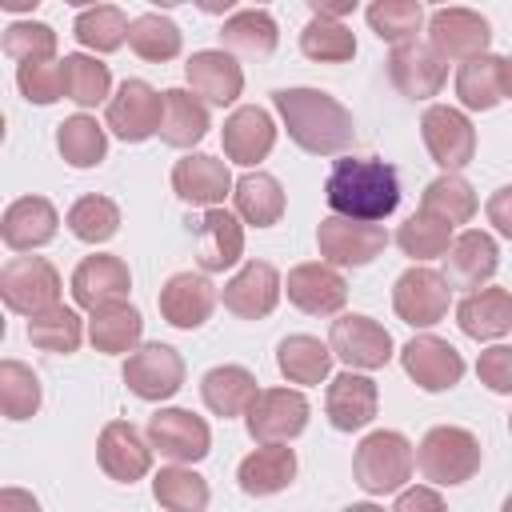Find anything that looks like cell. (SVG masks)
Listing matches in <instances>:
<instances>
[{"label":"cell","instance_id":"1","mask_svg":"<svg viewBox=\"0 0 512 512\" xmlns=\"http://www.w3.org/2000/svg\"><path fill=\"white\" fill-rule=\"evenodd\" d=\"M324 200L332 216L380 224L400 204V172L380 156H340L328 168Z\"/></svg>","mask_w":512,"mask_h":512},{"label":"cell","instance_id":"2","mask_svg":"<svg viewBox=\"0 0 512 512\" xmlns=\"http://www.w3.org/2000/svg\"><path fill=\"white\" fill-rule=\"evenodd\" d=\"M272 104L280 112V124L288 128V140L308 156H336L356 140V120L332 92L276 88Z\"/></svg>","mask_w":512,"mask_h":512},{"label":"cell","instance_id":"3","mask_svg":"<svg viewBox=\"0 0 512 512\" xmlns=\"http://www.w3.org/2000/svg\"><path fill=\"white\" fill-rule=\"evenodd\" d=\"M416 468V448L404 432L396 428H376L368 432L356 452H352V476L368 496H388L400 492L412 480Z\"/></svg>","mask_w":512,"mask_h":512},{"label":"cell","instance_id":"4","mask_svg":"<svg viewBox=\"0 0 512 512\" xmlns=\"http://www.w3.org/2000/svg\"><path fill=\"white\" fill-rule=\"evenodd\" d=\"M480 440L460 424H436L416 448V468L432 488H456L480 472Z\"/></svg>","mask_w":512,"mask_h":512},{"label":"cell","instance_id":"5","mask_svg":"<svg viewBox=\"0 0 512 512\" xmlns=\"http://www.w3.org/2000/svg\"><path fill=\"white\" fill-rule=\"evenodd\" d=\"M0 300L16 316H40L60 304V272L44 256H12L0 268Z\"/></svg>","mask_w":512,"mask_h":512},{"label":"cell","instance_id":"6","mask_svg":"<svg viewBox=\"0 0 512 512\" xmlns=\"http://www.w3.org/2000/svg\"><path fill=\"white\" fill-rule=\"evenodd\" d=\"M164 120V92H156L148 80H124L112 100L104 104V128L124 144H144L148 136H160Z\"/></svg>","mask_w":512,"mask_h":512},{"label":"cell","instance_id":"7","mask_svg":"<svg viewBox=\"0 0 512 512\" xmlns=\"http://www.w3.org/2000/svg\"><path fill=\"white\" fill-rule=\"evenodd\" d=\"M308 416L312 404L300 388H260L244 412V424L256 444H288L308 428Z\"/></svg>","mask_w":512,"mask_h":512},{"label":"cell","instance_id":"8","mask_svg":"<svg viewBox=\"0 0 512 512\" xmlns=\"http://www.w3.org/2000/svg\"><path fill=\"white\" fill-rule=\"evenodd\" d=\"M328 348L336 360H344L352 372H376L392 360V336L380 320L364 312H344L328 328Z\"/></svg>","mask_w":512,"mask_h":512},{"label":"cell","instance_id":"9","mask_svg":"<svg viewBox=\"0 0 512 512\" xmlns=\"http://www.w3.org/2000/svg\"><path fill=\"white\" fill-rule=\"evenodd\" d=\"M448 304H452V288H448L444 272L424 268V264H412L408 272L396 276L392 308H396V316L408 328H432V324H440L448 316Z\"/></svg>","mask_w":512,"mask_h":512},{"label":"cell","instance_id":"10","mask_svg":"<svg viewBox=\"0 0 512 512\" xmlns=\"http://www.w3.org/2000/svg\"><path fill=\"white\" fill-rule=\"evenodd\" d=\"M148 444L172 464H200L212 452L208 420L188 408H156L148 416Z\"/></svg>","mask_w":512,"mask_h":512},{"label":"cell","instance_id":"11","mask_svg":"<svg viewBox=\"0 0 512 512\" xmlns=\"http://www.w3.org/2000/svg\"><path fill=\"white\" fill-rule=\"evenodd\" d=\"M488 44H492V24L472 8L452 4V8H436L428 16V48L444 64L448 60H460V64L476 60L488 52Z\"/></svg>","mask_w":512,"mask_h":512},{"label":"cell","instance_id":"12","mask_svg":"<svg viewBox=\"0 0 512 512\" xmlns=\"http://www.w3.org/2000/svg\"><path fill=\"white\" fill-rule=\"evenodd\" d=\"M420 136L428 156L444 168V172H460L472 164L476 156V128L468 120V112L448 108V104H428L420 116Z\"/></svg>","mask_w":512,"mask_h":512},{"label":"cell","instance_id":"13","mask_svg":"<svg viewBox=\"0 0 512 512\" xmlns=\"http://www.w3.org/2000/svg\"><path fill=\"white\" fill-rule=\"evenodd\" d=\"M124 384H128L132 396H140L148 404H160V400H168L184 388V360L172 344H160V340L140 344L124 360Z\"/></svg>","mask_w":512,"mask_h":512},{"label":"cell","instance_id":"14","mask_svg":"<svg viewBox=\"0 0 512 512\" xmlns=\"http://www.w3.org/2000/svg\"><path fill=\"white\" fill-rule=\"evenodd\" d=\"M388 244V232L380 224L364 220H344V216H324L316 228V248L324 264L332 268H364L372 264Z\"/></svg>","mask_w":512,"mask_h":512},{"label":"cell","instance_id":"15","mask_svg":"<svg viewBox=\"0 0 512 512\" xmlns=\"http://www.w3.org/2000/svg\"><path fill=\"white\" fill-rule=\"evenodd\" d=\"M400 364H404L408 380H412L420 392H448V388H456L460 376H464V356H460L448 340H440V336H432V332L412 336V340L400 348Z\"/></svg>","mask_w":512,"mask_h":512},{"label":"cell","instance_id":"16","mask_svg":"<svg viewBox=\"0 0 512 512\" xmlns=\"http://www.w3.org/2000/svg\"><path fill=\"white\" fill-rule=\"evenodd\" d=\"M128 292H132V272L112 252L84 256L72 268V300L84 312H96V308H108V304H124Z\"/></svg>","mask_w":512,"mask_h":512},{"label":"cell","instance_id":"17","mask_svg":"<svg viewBox=\"0 0 512 512\" xmlns=\"http://www.w3.org/2000/svg\"><path fill=\"white\" fill-rule=\"evenodd\" d=\"M236 180L228 172V160L208 152H188L172 164V192L192 208H224V196H232Z\"/></svg>","mask_w":512,"mask_h":512},{"label":"cell","instance_id":"18","mask_svg":"<svg viewBox=\"0 0 512 512\" xmlns=\"http://www.w3.org/2000/svg\"><path fill=\"white\" fill-rule=\"evenodd\" d=\"M96 464L108 480L116 484H136L148 476L152 468V444H144V436L136 432V424L128 420H108L96 436Z\"/></svg>","mask_w":512,"mask_h":512},{"label":"cell","instance_id":"19","mask_svg":"<svg viewBox=\"0 0 512 512\" xmlns=\"http://www.w3.org/2000/svg\"><path fill=\"white\" fill-rule=\"evenodd\" d=\"M284 292L308 316H336L348 300V284H344L340 268H332L324 260H304V264L288 268Z\"/></svg>","mask_w":512,"mask_h":512},{"label":"cell","instance_id":"20","mask_svg":"<svg viewBox=\"0 0 512 512\" xmlns=\"http://www.w3.org/2000/svg\"><path fill=\"white\" fill-rule=\"evenodd\" d=\"M216 300H220V292H216V284H212L204 272H172V276L160 284V296H156L160 316H164L172 328H184V332L200 328V324L212 316Z\"/></svg>","mask_w":512,"mask_h":512},{"label":"cell","instance_id":"21","mask_svg":"<svg viewBox=\"0 0 512 512\" xmlns=\"http://www.w3.org/2000/svg\"><path fill=\"white\" fill-rule=\"evenodd\" d=\"M496 268H500V248L480 228L460 232L452 240L448 256H444V280H448V288H460V292L488 288V280L496 276Z\"/></svg>","mask_w":512,"mask_h":512},{"label":"cell","instance_id":"22","mask_svg":"<svg viewBox=\"0 0 512 512\" xmlns=\"http://www.w3.org/2000/svg\"><path fill=\"white\" fill-rule=\"evenodd\" d=\"M280 292H284V280L280 272L268 264V260H248L220 292L224 308L240 320H264L272 316V308L280 304Z\"/></svg>","mask_w":512,"mask_h":512},{"label":"cell","instance_id":"23","mask_svg":"<svg viewBox=\"0 0 512 512\" xmlns=\"http://www.w3.org/2000/svg\"><path fill=\"white\" fill-rule=\"evenodd\" d=\"M376 408H380V392H376V380L364 376V372H352L344 368L340 376H332L328 392H324V412H328V424L336 432H360L376 420Z\"/></svg>","mask_w":512,"mask_h":512},{"label":"cell","instance_id":"24","mask_svg":"<svg viewBox=\"0 0 512 512\" xmlns=\"http://www.w3.org/2000/svg\"><path fill=\"white\" fill-rule=\"evenodd\" d=\"M388 80L408 100H432L448 80V64L428 44L412 40L388 52Z\"/></svg>","mask_w":512,"mask_h":512},{"label":"cell","instance_id":"25","mask_svg":"<svg viewBox=\"0 0 512 512\" xmlns=\"http://www.w3.org/2000/svg\"><path fill=\"white\" fill-rule=\"evenodd\" d=\"M184 76H188V88L204 104H216V108L236 104L240 92H244V72L232 60V52H224V48H200V52H192L188 64H184Z\"/></svg>","mask_w":512,"mask_h":512},{"label":"cell","instance_id":"26","mask_svg":"<svg viewBox=\"0 0 512 512\" xmlns=\"http://www.w3.org/2000/svg\"><path fill=\"white\" fill-rule=\"evenodd\" d=\"M56 228H60V212L48 196H20L0 216V240L12 252H32V248L52 244Z\"/></svg>","mask_w":512,"mask_h":512},{"label":"cell","instance_id":"27","mask_svg":"<svg viewBox=\"0 0 512 512\" xmlns=\"http://www.w3.org/2000/svg\"><path fill=\"white\" fill-rule=\"evenodd\" d=\"M220 144H224V160H232L240 168H256L276 148V124H272V116L264 108L244 104L224 120Z\"/></svg>","mask_w":512,"mask_h":512},{"label":"cell","instance_id":"28","mask_svg":"<svg viewBox=\"0 0 512 512\" xmlns=\"http://www.w3.org/2000/svg\"><path fill=\"white\" fill-rule=\"evenodd\" d=\"M244 256V224L228 208H208L196 220V260L204 272H224Z\"/></svg>","mask_w":512,"mask_h":512},{"label":"cell","instance_id":"29","mask_svg":"<svg viewBox=\"0 0 512 512\" xmlns=\"http://www.w3.org/2000/svg\"><path fill=\"white\" fill-rule=\"evenodd\" d=\"M292 480H296V452L288 444H260L236 468V484L244 496H276Z\"/></svg>","mask_w":512,"mask_h":512},{"label":"cell","instance_id":"30","mask_svg":"<svg viewBox=\"0 0 512 512\" xmlns=\"http://www.w3.org/2000/svg\"><path fill=\"white\" fill-rule=\"evenodd\" d=\"M456 324L468 340H500L512 332V292L508 288H480L456 304Z\"/></svg>","mask_w":512,"mask_h":512},{"label":"cell","instance_id":"31","mask_svg":"<svg viewBox=\"0 0 512 512\" xmlns=\"http://www.w3.org/2000/svg\"><path fill=\"white\" fill-rule=\"evenodd\" d=\"M212 116L208 104L192 88H164V120H160V140L168 148H192L208 136Z\"/></svg>","mask_w":512,"mask_h":512},{"label":"cell","instance_id":"32","mask_svg":"<svg viewBox=\"0 0 512 512\" xmlns=\"http://www.w3.org/2000/svg\"><path fill=\"white\" fill-rule=\"evenodd\" d=\"M256 392H260V388H256V376H252L244 364H216V368H208L204 380H200V396H204L208 412H216V416H224V420L244 416V412L252 408Z\"/></svg>","mask_w":512,"mask_h":512},{"label":"cell","instance_id":"33","mask_svg":"<svg viewBox=\"0 0 512 512\" xmlns=\"http://www.w3.org/2000/svg\"><path fill=\"white\" fill-rule=\"evenodd\" d=\"M140 336H144V316L128 300L88 312V340H92L96 352H108V356L136 352L140 348Z\"/></svg>","mask_w":512,"mask_h":512},{"label":"cell","instance_id":"34","mask_svg":"<svg viewBox=\"0 0 512 512\" xmlns=\"http://www.w3.org/2000/svg\"><path fill=\"white\" fill-rule=\"evenodd\" d=\"M332 348L324 344V340H316V336H308V332H292V336H284L280 344H276V368H280V376L288 380V384H320V380H328V372H332Z\"/></svg>","mask_w":512,"mask_h":512},{"label":"cell","instance_id":"35","mask_svg":"<svg viewBox=\"0 0 512 512\" xmlns=\"http://www.w3.org/2000/svg\"><path fill=\"white\" fill-rule=\"evenodd\" d=\"M232 204H236V216L252 228H272L280 224L284 216V188L272 172H244L232 188Z\"/></svg>","mask_w":512,"mask_h":512},{"label":"cell","instance_id":"36","mask_svg":"<svg viewBox=\"0 0 512 512\" xmlns=\"http://www.w3.org/2000/svg\"><path fill=\"white\" fill-rule=\"evenodd\" d=\"M220 44L224 52H240V56H272L280 44L276 16L268 8H240L220 24Z\"/></svg>","mask_w":512,"mask_h":512},{"label":"cell","instance_id":"37","mask_svg":"<svg viewBox=\"0 0 512 512\" xmlns=\"http://www.w3.org/2000/svg\"><path fill=\"white\" fill-rule=\"evenodd\" d=\"M56 152L72 168H96L108 156V132L104 124H96V116L76 112L64 124H56Z\"/></svg>","mask_w":512,"mask_h":512},{"label":"cell","instance_id":"38","mask_svg":"<svg viewBox=\"0 0 512 512\" xmlns=\"http://www.w3.org/2000/svg\"><path fill=\"white\" fill-rule=\"evenodd\" d=\"M152 496L164 512H204L212 492L192 464H168L152 476Z\"/></svg>","mask_w":512,"mask_h":512},{"label":"cell","instance_id":"39","mask_svg":"<svg viewBox=\"0 0 512 512\" xmlns=\"http://www.w3.org/2000/svg\"><path fill=\"white\" fill-rule=\"evenodd\" d=\"M128 28H132V20H128L116 4H92V8H80L76 20H72V36H76V44L88 48V52H100V56L124 48Z\"/></svg>","mask_w":512,"mask_h":512},{"label":"cell","instance_id":"40","mask_svg":"<svg viewBox=\"0 0 512 512\" xmlns=\"http://www.w3.org/2000/svg\"><path fill=\"white\" fill-rule=\"evenodd\" d=\"M60 68H64V100H72L80 108H96V104H108L112 100V72L96 56L68 52L60 60Z\"/></svg>","mask_w":512,"mask_h":512},{"label":"cell","instance_id":"41","mask_svg":"<svg viewBox=\"0 0 512 512\" xmlns=\"http://www.w3.org/2000/svg\"><path fill=\"white\" fill-rule=\"evenodd\" d=\"M456 100L464 112H492L504 92H500V56L484 52L476 60H464L456 68Z\"/></svg>","mask_w":512,"mask_h":512},{"label":"cell","instance_id":"42","mask_svg":"<svg viewBox=\"0 0 512 512\" xmlns=\"http://www.w3.org/2000/svg\"><path fill=\"white\" fill-rule=\"evenodd\" d=\"M420 212L444 220L448 228L468 224V220L476 216V188H472L460 172H444V176H436V180L424 188V196H420Z\"/></svg>","mask_w":512,"mask_h":512},{"label":"cell","instance_id":"43","mask_svg":"<svg viewBox=\"0 0 512 512\" xmlns=\"http://www.w3.org/2000/svg\"><path fill=\"white\" fill-rule=\"evenodd\" d=\"M128 48L140 60H148V64H168V60L180 56L184 32L168 16H160V12H140L132 20V28H128Z\"/></svg>","mask_w":512,"mask_h":512},{"label":"cell","instance_id":"44","mask_svg":"<svg viewBox=\"0 0 512 512\" xmlns=\"http://www.w3.org/2000/svg\"><path fill=\"white\" fill-rule=\"evenodd\" d=\"M364 16H368V28L392 48L412 44L416 32L424 28V4L420 0H372L364 8Z\"/></svg>","mask_w":512,"mask_h":512},{"label":"cell","instance_id":"45","mask_svg":"<svg viewBox=\"0 0 512 512\" xmlns=\"http://www.w3.org/2000/svg\"><path fill=\"white\" fill-rule=\"evenodd\" d=\"M300 52L316 64H348L356 56V36L344 20H328V16H312L300 32Z\"/></svg>","mask_w":512,"mask_h":512},{"label":"cell","instance_id":"46","mask_svg":"<svg viewBox=\"0 0 512 512\" xmlns=\"http://www.w3.org/2000/svg\"><path fill=\"white\" fill-rule=\"evenodd\" d=\"M452 228L444 224V220H436V216H428V212H412L400 228H396V244H400V252L404 256H412L416 264H424V260H444L448 256V248H452Z\"/></svg>","mask_w":512,"mask_h":512},{"label":"cell","instance_id":"47","mask_svg":"<svg viewBox=\"0 0 512 512\" xmlns=\"http://www.w3.org/2000/svg\"><path fill=\"white\" fill-rule=\"evenodd\" d=\"M28 340H32V348H40V352L68 356V352L80 348V340H84V324H80L76 308L56 304V308H48V312H40V316L28 320Z\"/></svg>","mask_w":512,"mask_h":512},{"label":"cell","instance_id":"48","mask_svg":"<svg viewBox=\"0 0 512 512\" xmlns=\"http://www.w3.org/2000/svg\"><path fill=\"white\" fill-rule=\"evenodd\" d=\"M44 404L40 376L20 360H0V408L8 420H32Z\"/></svg>","mask_w":512,"mask_h":512},{"label":"cell","instance_id":"49","mask_svg":"<svg viewBox=\"0 0 512 512\" xmlns=\"http://www.w3.org/2000/svg\"><path fill=\"white\" fill-rule=\"evenodd\" d=\"M64 224H68V232H72L76 240H84V244H104V240H112V236L120 232V208H116V200L92 192V196H80V200L68 208Z\"/></svg>","mask_w":512,"mask_h":512},{"label":"cell","instance_id":"50","mask_svg":"<svg viewBox=\"0 0 512 512\" xmlns=\"http://www.w3.org/2000/svg\"><path fill=\"white\" fill-rule=\"evenodd\" d=\"M4 56L16 64L56 60V28L44 20H12L4 28Z\"/></svg>","mask_w":512,"mask_h":512},{"label":"cell","instance_id":"51","mask_svg":"<svg viewBox=\"0 0 512 512\" xmlns=\"http://www.w3.org/2000/svg\"><path fill=\"white\" fill-rule=\"evenodd\" d=\"M16 88L28 104H56L64 96V68L60 60H32V64H16Z\"/></svg>","mask_w":512,"mask_h":512},{"label":"cell","instance_id":"52","mask_svg":"<svg viewBox=\"0 0 512 512\" xmlns=\"http://www.w3.org/2000/svg\"><path fill=\"white\" fill-rule=\"evenodd\" d=\"M476 376L496 396H512V344H492L476 360Z\"/></svg>","mask_w":512,"mask_h":512},{"label":"cell","instance_id":"53","mask_svg":"<svg viewBox=\"0 0 512 512\" xmlns=\"http://www.w3.org/2000/svg\"><path fill=\"white\" fill-rule=\"evenodd\" d=\"M388 512H448V504L432 484H412L396 492V504Z\"/></svg>","mask_w":512,"mask_h":512},{"label":"cell","instance_id":"54","mask_svg":"<svg viewBox=\"0 0 512 512\" xmlns=\"http://www.w3.org/2000/svg\"><path fill=\"white\" fill-rule=\"evenodd\" d=\"M484 212H488V224H492L500 236H508V240H512V184L496 188V192L488 196Z\"/></svg>","mask_w":512,"mask_h":512},{"label":"cell","instance_id":"55","mask_svg":"<svg viewBox=\"0 0 512 512\" xmlns=\"http://www.w3.org/2000/svg\"><path fill=\"white\" fill-rule=\"evenodd\" d=\"M0 512H40V500L24 488H0Z\"/></svg>","mask_w":512,"mask_h":512},{"label":"cell","instance_id":"56","mask_svg":"<svg viewBox=\"0 0 512 512\" xmlns=\"http://www.w3.org/2000/svg\"><path fill=\"white\" fill-rule=\"evenodd\" d=\"M312 16H328V20H340L348 12H356V0H308Z\"/></svg>","mask_w":512,"mask_h":512},{"label":"cell","instance_id":"57","mask_svg":"<svg viewBox=\"0 0 512 512\" xmlns=\"http://www.w3.org/2000/svg\"><path fill=\"white\" fill-rule=\"evenodd\" d=\"M500 92L512 100V56H500Z\"/></svg>","mask_w":512,"mask_h":512},{"label":"cell","instance_id":"58","mask_svg":"<svg viewBox=\"0 0 512 512\" xmlns=\"http://www.w3.org/2000/svg\"><path fill=\"white\" fill-rule=\"evenodd\" d=\"M340 512H384V508L372 504V500H360V504H348V508H340Z\"/></svg>","mask_w":512,"mask_h":512},{"label":"cell","instance_id":"59","mask_svg":"<svg viewBox=\"0 0 512 512\" xmlns=\"http://www.w3.org/2000/svg\"><path fill=\"white\" fill-rule=\"evenodd\" d=\"M500 512H512V492L504 496V504H500Z\"/></svg>","mask_w":512,"mask_h":512},{"label":"cell","instance_id":"60","mask_svg":"<svg viewBox=\"0 0 512 512\" xmlns=\"http://www.w3.org/2000/svg\"><path fill=\"white\" fill-rule=\"evenodd\" d=\"M508 436H512V412H508Z\"/></svg>","mask_w":512,"mask_h":512}]
</instances>
